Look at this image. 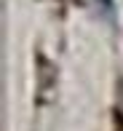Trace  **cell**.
<instances>
[]
</instances>
